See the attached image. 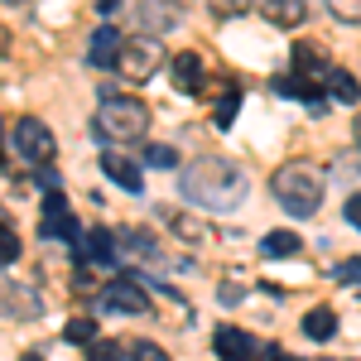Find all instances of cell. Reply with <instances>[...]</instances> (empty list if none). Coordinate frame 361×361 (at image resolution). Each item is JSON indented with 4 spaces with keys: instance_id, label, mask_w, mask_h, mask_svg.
<instances>
[{
    "instance_id": "277c9868",
    "label": "cell",
    "mask_w": 361,
    "mask_h": 361,
    "mask_svg": "<svg viewBox=\"0 0 361 361\" xmlns=\"http://www.w3.org/2000/svg\"><path fill=\"white\" fill-rule=\"evenodd\" d=\"M10 149H15L25 164L49 169V159L58 154V140H54V130H49L44 121H34V116H20V121H15V130H10Z\"/></svg>"
},
{
    "instance_id": "3957f363",
    "label": "cell",
    "mask_w": 361,
    "mask_h": 361,
    "mask_svg": "<svg viewBox=\"0 0 361 361\" xmlns=\"http://www.w3.org/2000/svg\"><path fill=\"white\" fill-rule=\"evenodd\" d=\"M145 126H149V106H145L140 97H106V102L97 106V121H92V130L102 140H111V145L140 140Z\"/></svg>"
},
{
    "instance_id": "f546056e",
    "label": "cell",
    "mask_w": 361,
    "mask_h": 361,
    "mask_svg": "<svg viewBox=\"0 0 361 361\" xmlns=\"http://www.w3.org/2000/svg\"><path fill=\"white\" fill-rule=\"evenodd\" d=\"M20 361H44V357H39V352H25V357H20Z\"/></svg>"
},
{
    "instance_id": "52a82bcc",
    "label": "cell",
    "mask_w": 361,
    "mask_h": 361,
    "mask_svg": "<svg viewBox=\"0 0 361 361\" xmlns=\"http://www.w3.org/2000/svg\"><path fill=\"white\" fill-rule=\"evenodd\" d=\"M212 352L222 361H250L260 347H255V337L241 333V328H217V333H212Z\"/></svg>"
},
{
    "instance_id": "8fae6325",
    "label": "cell",
    "mask_w": 361,
    "mask_h": 361,
    "mask_svg": "<svg viewBox=\"0 0 361 361\" xmlns=\"http://www.w3.org/2000/svg\"><path fill=\"white\" fill-rule=\"evenodd\" d=\"M260 15H265L270 25H279V29H294V25L308 20V5H299V0H265Z\"/></svg>"
},
{
    "instance_id": "484cf974",
    "label": "cell",
    "mask_w": 361,
    "mask_h": 361,
    "mask_svg": "<svg viewBox=\"0 0 361 361\" xmlns=\"http://www.w3.org/2000/svg\"><path fill=\"white\" fill-rule=\"evenodd\" d=\"M121 352H130V347H116V342H97V347H92L87 357H92V361H121Z\"/></svg>"
},
{
    "instance_id": "8992f818",
    "label": "cell",
    "mask_w": 361,
    "mask_h": 361,
    "mask_svg": "<svg viewBox=\"0 0 361 361\" xmlns=\"http://www.w3.org/2000/svg\"><path fill=\"white\" fill-rule=\"evenodd\" d=\"M102 308H106V313H149V294L140 289L135 279L116 275V279H106V289H102Z\"/></svg>"
},
{
    "instance_id": "2e32d148",
    "label": "cell",
    "mask_w": 361,
    "mask_h": 361,
    "mask_svg": "<svg viewBox=\"0 0 361 361\" xmlns=\"http://www.w3.org/2000/svg\"><path fill=\"white\" fill-rule=\"evenodd\" d=\"M241 111V87H226L222 97H217V111H212V126L217 130H231V121Z\"/></svg>"
},
{
    "instance_id": "30bf717a",
    "label": "cell",
    "mask_w": 361,
    "mask_h": 361,
    "mask_svg": "<svg viewBox=\"0 0 361 361\" xmlns=\"http://www.w3.org/2000/svg\"><path fill=\"white\" fill-rule=\"evenodd\" d=\"M169 78H173L178 92H188V97H193L197 87H202V58H197V54H178L173 63H169Z\"/></svg>"
},
{
    "instance_id": "ba28073f",
    "label": "cell",
    "mask_w": 361,
    "mask_h": 361,
    "mask_svg": "<svg viewBox=\"0 0 361 361\" xmlns=\"http://www.w3.org/2000/svg\"><path fill=\"white\" fill-rule=\"evenodd\" d=\"M102 169H106V178H111L116 188H126L130 197L145 193V173H140L135 159H126V154H102Z\"/></svg>"
},
{
    "instance_id": "ac0fdd59",
    "label": "cell",
    "mask_w": 361,
    "mask_h": 361,
    "mask_svg": "<svg viewBox=\"0 0 361 361\" xmlns=\"http://www.w3.org/2000/svg\"><path fill=\"white\" fill-rule=\"evenodd\" d=\"M135 20L145 29H173L178 25V10H164V5H135Z\"/></svg>"
},
{
    "instance_id": "cb8c5ba5",
    "label": "cell",
    "mask_w": 361,
    "mask_h": 361,
    "mask_svg": "<svg viewBox=\"0 0 361 361\" xmlns=\"http://www.w3.org/2000/svg\"><path fill=\"white\" fill-rule=\"evenodd\" d=\"M333 279L337 284H361V255H352V260H342L333 270Z\"/></svg>"
},
{
    "instance_id": "4fadbf2b",
    "label": "cell",
    "mask_w": 361,
    "mask_h": 361,
    "mask_svg": "<svg viewBox=\"0 0 361 361\" xmlns=\"http://www.w3.org/2000/svg\"><path fill=\"white\" fill-rule=\"evenodd\" d=\"M304 333L313 337V342H328V337L337 333V313L328 304H318V308H308L304 313Z\"/></svg>"
},
{
    "instance_id": "603a6c76",
    "label": "cell",
    "mask_w": 361,
    "mask_h": 361,
    "mask_svg": "<svg viewBox=\"0 0 361 361\" xmlns=\"http://www.w3.org/2000/svg\"><path fill=\"white\" fill-rule=\"evenodd\" d=\"M63 217H68V197H63V188H58V193L44 197V222H63Z\"/></svg>"
},
{
    "instance_id": "f1b7e54d",
    "label": "cell",
    "mask_w": 361,
    "mask_h": 361,
    "mask_svg": "<svg viewBox=\"0 0 361 361\" xmlns=\"http://www.w3.org/2000/svg\"><path fill=\"white\" fill-rule=\"evenodd\" d=\"M241 299V284H222V304H236Z\"/></svg>"
},
{
    "instance_id": "4316f807",
    "label": "cell",
    "mask_w": 361,
    "mask_h": 361,
    "mask_svg": "<svg viewBox=\"0 0 361 361\" xmlns=\"http://www.w3.org/2000/svg\"><path fill=\"white\" fill-rule=\"evenodd\" d=\"M333 15H337V20H347V25H357V20H361V5L342 0V5H333Z\"/></svg>"
},
{
    "instance_id": "44dd1931",
    "label": "cell",
    "mask_w": 361,
    "mask_h": 361,
    "mask_svg": "<svg viewBox=\"0 0 361 361\" xmlns=\"http://www.w3.org/2000/svg\"><path fill=\"white\" fill-rule=\"evenodd\" d=\"M126 357H130V361H169V352L159 347V342H130Z\"/></svg>"
},
{
    "instance_id": "7a4b0ae2",
    "label": "cell",
    "mask_w": 361,
    "mask_h": 361,
    "mask_svg": "<svg viewBox=\"0 0 361 361\" xmlns=\"http://www.w3.org/2000/svg\"><path fill=\"white\" fill-rule=\"evenodd\" d=\"M270 193L289 217H313L323 207V173L313 164H279L270 178Z\"/></svg>"
},
{
    "instance_id": "9c48e42d",
    "label": "cell",
    "mask_w": 361,
    "mask_h": 361,
    "mask_svg": "<svg viewBox=\"0 0 361 361\" xmlns=\"http://www.w3.org/2000/svg\"><path fill=\"white\" fill-rule=\"evenodd\" d=\"M121 49H126L121 29H116V25H102L97 34H92V49H87V58H92L97 68H111V63H121Z\"/></svg>"
},
{
    "instance_id": "4dcf8cb0",
    "label": "cell",
    "mask_w": 361,
    "mask_h": 361,
    "mask_svg": "<svg viewBox=\"0 0 361 361\" xmlns=\"http://www.w3.org/2000/svg\"><path fill=\"white\" fill-rule=\"evenodd\" d=\"M357 145H361V121H357Z\"/></svg>"
},
{
    "instance_id": "d4e9b609",
    "label": "cell",
    "mask_w": 361,
    "mask_h": 361,
    "mask_svg": "<svg viewBox=\"0 0 361 361\" xmlns=\"http://www.w3.org/2000/svg\"><path fill=\"white\" fill-rule=\"evenodd\" d=\"M173 159H178V154H173L169 145H149V149H145V164H154V169H173Z\"/></svg>"
},
{
    "instance_id": "ffe728a7",
    "label": "cell",
    "mask_w": 361,
    "mask_h": 361,
    "mask_svg": "<svg viewBox=\"0 0 361 361\" xmlns=\"http://www.w3.org/2000/svg\"><path fill=\"white\" fill-rule=\"evenodd\" d=\"M169 217V226L183 236V241H207V226L197 222V217H183V212H164Z\"/></svg>"
},
{
    "instance_id": "e0dca14e",
    "label": "cell",
    "mask_w": 361,
    "mask_h": 361,
    "mask_svg": "<svg viewBox=\"0 0 361 361\" xmlns=\"http://www.w3.org/2000/svg\"><path fill=\"white\" fill-rule=\"evenodd\" d=\"M260 255H270V260L299 255V236H294V231H270V236L260 241Z\"/></svg>"
},
{
    "instance_id": "9a60e30c",
    "label": "cell",
    "mask_w": 361,
    "mask_h": 361,
    "mask_svg": "<svg viewBox=\"0 0 361 361\" xmlns=\"http://www.w3.org/2000/svg\"><path fill=\"white\" fill-rule=\"evenodd\" d=\"M328 87H333L337 102H347V106H357V102H361V82L347 73V68H333V73H328Z\"/></svg>"
},
{
    "instance_id": "6da1fadb",
    "label": "cell",
    "mask_w": 361,
    "mask_h": 361,
    "mask_svg": "<svg viewBox=\"0 0 361 361\" xmlns=\"http://www.w3.org/2000/svg\"><path fill=\"white\" fill-rule=\"evenodd\" d=\"M250 193V178L231 159H197L183 169V197H193L197 207H212V212H231L241 207Z\"/></svg>"
},
{
    "instance_id": "5bb4252c",
    "label": "cell",
    "mask_w": 361,
    "mask_h": 361,
    "mask_svg": "<svg viewBox=\"0 0 361 361\" xmlns=\"http://www.w3.org/2000/svg\"><path fill=\"white\" fill-rule=\"evenodd\" d=\"M294 68H299V78H304V73H323V78L333 73V68H328V54H323L318 44H294Z\"/></svg>"
},
{
    "instance_id": "7c38bea8",
    "label": "cell",
    "mask_w": 361,
    "mask_h": 361,
    "mask_svg": "<svg viewBox=\"0 0 361 361\" xmlns=\"http://www.w3.org/2000/svg\"><path fill=\"white\" fill-rule=\"evenodd\" d=\"M5 313L10 318H39L44 308H39V299H34V289H20V284H5Z\"/></svg>"
},
{
    "instance_id": "7402d4cb",
    "label": "cell",
    "mask_w": 361,
    "mask_h": 361,
    "mask_svg": "<svg viewBox=\"0 0 361 361\" xmlns=\"http://www.w3.org/2000/svg\"><path fill=\"white\" fill-rule=\"evenodd\" d=\"M0 260H5V265L20 260V236H15V226H10V222H5V231H0Z\"/></svg>"
},
{
    "instance_id": "83f0119b",
    "label": "cell",
    "mask_w": 361,
    "mask_h": 361,
    "mask_svg": "<svg viewBox=\"0 0 361 361\" xmlns=\"http://www.w3.org/2000/svg\"><path fill=\"white\" fill-rule=\"evenodd\" d=\"M342 212H347V222H352V226L361 231V193H352V197H347V207H342Z\"/></svg>"
},
{
    "instance_id": "d6986e66",
    "label": "cell",
    "mask_w": 361,
    "mask_h": 361,
    "mask_svg": "<svg viewBox=\"0 0 361 361\" xmlns=\"http://www.w3.org/2000/svg\"><path fill=\"white\" fill-rule=\"evenodd\" d=\"M63 337H68V342H78V347H97V318H92V313L73 318V323L63 328Z\"/></svg>"
},
{
    "instance_id": "5b68a950",
    "label": "cell",
    "mask_w": 361,
    "mask_h": 361,
    "mask_svg": "<svg viewBox=\"0 0 361 361\" xmlns=\"http://www.w3.org/2000/svg\"><path fill=\"white\" fill-rule=\"evenodd\" d=\"M159 63H164V49H159V39L154 34H135V39H126V49H121V73L126 78H135V82H145V78H154L159 73Z\"/></svg>"
}]
</instances>
